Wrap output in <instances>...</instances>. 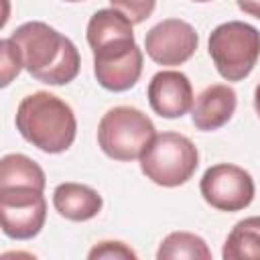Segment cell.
Instances as JSON below:
<instances>
[{
	"label": "cell",
	"mask_w": 260,
	"mask_h": 260,
	"mask_svg": "<svg viewBox=\"0 0 260 260\" xmlns=\"http://www.w3.org/2000/svg\"><path fill=\"white\" fill-rule=\"evenodd\" d=\"M10 39L18 47L24 69L37 81L47 85H67L77 77V47L47 22H24L10 35Z\"/></svg>",
	"instance_id": "cell-1"
},
{
	"label": "cell",
	"mask_w": 260,
	"mask_h": 260,
	"mask_svg": "<svg viewBox=\"0 0 260 260\" xmlns=\"http://www.w3.org/2000/svg\"><path fill=\"white\" fill-rule=\"evenodd\" d=\"M16 130L43 152H65L77 134V120L67 102L49 93L35 91L18 104Z\"/></svg>",
	"instance_id": "cell-2"
},
{
	"label": "cell",
	"mask_w": 260,
	"mask_h": 260,
	"mask_svg": "<svg viewBox=\"0 0 260 260\" xmlns=\"http://www.w3.org/2000/svg\"><path fill=\"white\" fill-rule=\"evenodd\" d=\"M154 136L156 130L152 120L132 106H116L108 110L98 126L100 148L106 156L122 162L140 158Z\"/></svg>",
	"instance_id": "cell-3"
},
{
	"label": "cell",
	"mask_w": 260,
	"mask_h": 260,
	"mask_svg": "<svg viewBox=\"0 0 260 260\" xmlns=\"http://www.w3.org/2000/svg\"><path fill=\"white\" fill-rule=\"evenodd\" d=\"M207 45L217 73L228 81H242L260 57V30L248 22L230 20L211 30Z\"/></svg>",
	"instance_id": "cell-4"
},
{
	"label": "cell",
	"mask_w": 260,
	"mask_h": 260,
	"mask_svg": "<svg viewBox=\"0 0 260 260\" xmlns=\"http://www.w3.org/2000/svg\"><path fill=\"white\" fill-rule=\"evenodd\" d=\"M199 167L197 146L179 132L156 134L140 156V171L160 187H179L187 183Z\"/></svg>",
	"instance_id": "cell-5"
},
{
	"label": "cell",
	"mask_w": 260,
	"mask_h": 260,
	"mask_svg": "<svg viewBox=\"0 0 260 260\" xmlns=\"http://www.w3.org/2000/svg\"><path fill=\"white\" fill-rule=\"evenodd\" d=\"M47 219V201L35 187H0L2 232L12 240L35 238Z\"/></svg>",
	"instance_id": "cell-6"
},
{
	"label": "cell",
	"mask_w": 260,
	"mask_h": 260,
	"mask_svg": "<svg viewBox=\"0 0 260 260\" xmlns=\"http://www.w3.org/2000/svg\"><path fill=\"white\" fill-rule=\"evenodd\" d=\"M199 189L203 199L219 211L246 209L256 193L252 175L242 167L230 162L209 167L201 177Z\"/></svg>",
	"instance_id": "cell-7"
},
{
	"label": "cell",
	"mask_w": 260,
	"mask_h": 260,
	"mask_svg": "<svg viewBox=\"0 0 260 260\" xmlns=\"http://www.w3.org/2000/svg\"><path fill=\"white\" fill-rule=\"evenodd\" d=\"M142 73V51L134 39L93 49V75L108 91H126Z\"/></svg>",
	"instance_id": "cell-8"
},
{
	"label": "cell",
	"mask_w": 260,
	"mask_h": 260,
	"mask_svg": "<svg viewBox=\"0 0 260 260\" xmlns=\"http://www.w3.org/2000/svg\"><path fill=\"white\" fill-rule=\"evenodd\" d=\"M199 37L195 28L181 18H167L154 24L144 37L146 55L165 67L183 65L197 51Z\"/></svg>",
	"instance_id": "cell-9"
},
{
	"label": "cell",
	"mask_w": 260,
	"mask_h": 260,
	"mask_svg": "<svg viewBox=\"0 0 260 260\" xmlns=\"http://www.w3.org/2000/svg\"><path fill=\"white\" fill-rule=\"evenodd\" d=\"M193 87L181 71H158L148 83V104L160 118H181L193 108Z\"/></svg>",
	"instance_id": "cell-10"
},
{
	"label": "cell",
	"mask_w": 260,
	"mask_h": 260,
	"mask_svg": "<svg viewBox=\"0 0 260 260\" xmlns=\"http://www.w3.org/2000/svg\"><path fill=\"white\" fill-rule=\"evenodd\" d=\"M236 91L228 83H215L205 87L193 102L191 120L197 130L211 132L230 122L236 112Z\"/></svg>",
	"instance_id": "cell-11"
},
{
	"label": "cell",
	"mask_w": 260,
	"mask_h": 260,
	"mask_svg": "<svg viewBox=\"0 0 260 260\" xmlns=\"http://www.w3.org/2000/svg\"><path fill=\"white\" fill-rule=\"evenodd\" d=\"M53 205L69 221H87L102 211V195L81 183H61L53 191Z\"/></svg>",
	"instance_id": "cell-12"
},
{
	"label": "cell",
	"mask_w": 260,
	"mask_h": 260,
	"mask_svg": "<svg viewBox=\"0 0 260 260\" xmlns=\"http://www.w3.org/2000/svg\"><path fill=\"white\" fill-rule=\"evenodd\" d=\"M225 260H260V215L238 221L221 250Z\"/></svg>",
	"instance_id": "cell-13"
},
{
	"label": "cell",
	"mask_w": 260,
	"mask_h": 260,
	"mask_svg": "<svg viewBox=\"0 0 260 260\" xmlns=\"http://www.w3.org/2000/svg\"><path fill=\"white\" fill-rule=\"evenodd\" d=\"M0 187H35L45 191V171L26 154H6L0 160Z\"/></svg>",
	"instance_id": "cell-14"
},
{
	"label": "cell",
	"mask_w": 260,
	"mask_h": 260,
	"mask_svg": "<svg viewBox=\"0 0 260 260\" xmlns=\"http://www.w3.org/2000/svg\"><path fill=\"white\" fill-rule=\"evenodd\" d=\"M156 258L158 260H177V258L211 260V250L207 248L201 236H195L191 232H173L160 242Z\"/></svg>",
	"instance_id": "cell-15"
},
{
	"label": "cell",
	"mask_w": 260,
	"mask_h": 260,
	"mask_svg": "<svg viewBox=\"0 0 260 260\" xmlns=\"http://www.w3.org/2000/svg\"><path fill=\"white\" fill-rule=\"evenodd\" d=\"M0 59H2V67H0L2 69V81H0V85L6 87L20 73V69H24L18 47L14 45V41L10 37L0 41Z\"/></svg>",
	"instance_id": "cell-16"
},
{
	"label": "cell",
	"mask_w": 260,
	"mask_h": 260,
	"mask_svg": "<svg viewBox=\"0 0 260 260\" xmlns=\"http://www.w3.org/2000/svg\"><path fill=\"white\" fill-rule=\"evenodd\" d=\"M112 8L120 10L132 24H140L154 12L156 0H110Z\"/></svg>",
	"instance_id": "cell-17"
},
{
	"label": "cell",
	"mask_w": 260,
	"mask_h": 260,
	"mask_svg": "<svg viewBox=\"0 0 260 260\" xmlns=\"http://www.w3.org/2000/svg\"><path fill=\"white\" fill-rule=\"evenodd\" d=\"M91 260L95 258H136V252L128 248L124 242H100L95 248L89 250L87 254Z\"/></svg>",
	"instance_id": "cell-18"
},
{
	"label": "cell",
	"mask_w": 260,
	"mask_h": 260,
	"mask_svg": "<svg viewBox=\"0 0 260 260\" xmlns=\"http://www.w3.org/2000/svg\"><path fill=\"white\" fill-rule=\"evenodd\" d=\"M240 10L260 20V0H236Z\"/></svg>",
	"instance_id": "cell-19"
},
{
	"label": "cell",
	"mask_w": 260,
	"mask_h": 260,
	"mask_svg": "<svg viewBox=\"0 0 260 260\" xmlns=\"http://www.w3.org/2000/svg\"><path fill=\"white\" fill-rule=\"evenodd\" d=\"M254 108H256V112H258V116H260V83H258L256 89H254Z\"/></svg>",
	"instance_id": "cell-20"
},
{
	"label": "cell",
	"mask_w": 260,
	"mask_h": 260,
	"mask_svg": "<svg viewBox=\"0 0 260 260\" xmlns=\"http://www.w3.org/2000/svg\"><path fill=\"white\" fill-rule=\"evenodd\" d=\"M65 2H83V0H65Z\"/></svg>",
	"instance_id": "cell-21"
},
{
	"label": "cell",
	"mask_w": 260,
	"mask_h": 260,
	"mask_svg": "<svg viewBox=\"0 0 260 260\" xmlns=\"http://www.w3.org/2000/svg\"><path fill=\"white\" fill-rule=\"evenodd\" d=\"M193 2H209V0H193Z\"/></svg>",
	"instance_id": "cell-22"
}]
</instances>
